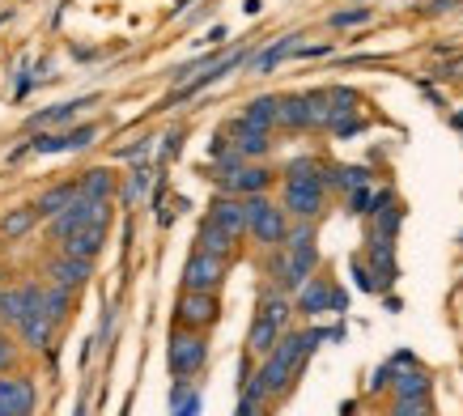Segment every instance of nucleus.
Returning <instances> with one entry per match:
<instances>
[{
	"label": "nucleus",
	"instance_id": "1",
	"mask_svg": "<svg viewBox=\"0 0 463 416\" xmlns=\"http://www.w3.org/2000/svg\"><path fill=\"white\" fill-rule=\"evenodd\" d=\"M327 332H315V327H307V332H285L281 345L272 348L264 361H260V383L268 387V395L277 400V395H285V391L298 383V374H302V365H307V357L315 353V345H319Z\"/></svg>",
	"mask_w": 463,
	"mask_h": 416
},
{
	"label": "nucleus",
	"instance_id": "2",
	"mask_svg": "<svg viewBox=\"0 0 463 416\" xmlns=\"http://www.w3.org/2000/svg\"><path fill=\"white\" fill-rule=\"evenodd\" d=\"M294 217L285 213V204L268 200V195H247V238L264 251H281L289 238Z\"/></svg>",
	"mask_w": 463,
	"mask_h": 416
},
{
	"label": "nucleus",
	"instance_id": "3",
	"mask_svg": "<svg viewBox=\"0 0 463 416\" xmlns=\"http://www.w3.org/2000/svg\"><path fill=\"white\" fill-rule=\"evenodd\" d=\"M170 374L175 378H196L209 361V336L204 332H187V327H170Z\"/></svg>",
	"mask_w": 463,
	"mask_h": 416
},
{
	"label": "nucleus",
	"instance_id": "4",
	"mask_svg": "<svg viewBox=\"0 0 463 416\" xmlns=\"http://www.w3.org/2000/svg\"><path fill=\"white\" fill-rule=\"evenodd\" d=\"M281 204L294 222H315L323 213V204H327V170L315 175V179H285Z\"/></svg>",
	"mask_w": 463,
	"mask_h": 416
},
{
	"label": "nucleus",
	"instance_id": "5",
	"mask_svg": "<svg viewBox=\"0 0 463 416\" xmlns=\"http://www.w3.org/2000/svg\"><path fill=\"white\" fill-rule=\"evenodd\" d=\"M222 315V302L217 293H192L183 289L179 302H175V327H187V332H209Z\"/></svg>",
	"mask_w": 463,
	"mask_h": 416
},
{
	"label": "nucleus",
	"instance_id": "6",
	"mask_svg": "<svg viewBox=\"0 0 463 416\" xmlns=\"http://www.w3.org/2000/svg\"><path fill=\"white\" fill-rule=\"evenodd\" d=\"M225 268H230V260H222V255L192 251V255H187V264H183V289L217 293V289H222V280H225Z\"/></svg>",
	"mask_w": 463,
	"mask_h": 416
},
{
	"label": "nucleus",
	"instance_id": "7",
	"mask_svg": "<svg viewBox=\"0 0 463 416\" xmlns=\"http://www.w3.org/2000/svg\"><path fill=\"white\" fill-rule=\"evenodd\" d=\"M217 187H222L225 195H264L268 187H272V170L268 166H251V162H239V166H222L217 175Z\"/></svg>",
	"mask_w": 463,
	"mask_h": 416
},
{
	"label": "nucleus",
	"instance_id": "8",
	"mask_svg": "<svg viewBox=\"0 0 463 416\" xmlns=\"http://www.w3.org/2000/svg\"><path fill=\"white\" fill-rule=\"evenodd\" d=\"M99 222H111V200H77L72 208H64L60 217H52V234L64 242V238H72L77 230H85V225H99Z\"/></svg>",
	"mask_w": 463,
	"mask_h": 416
},
{
	"label": "nucleus",
	"instance_id": "9",
	"mask_svg": "<svg viewBox=\"0 0 463 416\" xmlns=\"http://www.w3.org/2000/svg\"><path fill=\"white\" fill-rule=\"evenodd\" d=\"M298 298V310L307 315V319H315V315H327V310H345V298H340V289L332 285L327 277H310L302 289L294 293Z\"/></svg>",
	"mask_w": 463,
	"mask_h": 416
},
{
	"label": "nucleus",
	"instance_id": "10",
	"mask_svg": "<svg viewBox=\"0 0 463 416\" xmlns=\"http://www.w3.org/2000/svg\"><path fill=\"white\" fill-rule=\"evenodd\" d=\"M39 306H43V285H17V289H5L0 293V323L22 327Z\"/></svg>",
	"mask_w": 463,
	"mask_h": 416
},
{
	"label": "nucleus",
	"instance_id": "11",
	"mask_svg": "<svg viewBox=\"0 0 463 416\" xmlns=\"http://www.w3.org/2000/svg\"><path fill=\"white\" fill-rule=\"evenodd\" d=\"M209 222H217L230 238H247V200L242 195H213V204H209Z\"/></svg>",
	"mask_w": 463,
	"mask_h": 416
},
{
	"label": "nucleus",
	"instance_id": "12",
	"mask_svg": "<svg viewBox=\"0 0 463 416\" xmlns=\"http://www.w3.org/2000/svg\"><path fill=\"white\" fill-rule=\"evenodd\" d=\"M0 408L9 416H30L34 412V387L22 374H0Z\"/></svg>",
	"mask_w": 463,
	"mask_h": 416
},
{
	"label": "nucleus",
	"instance_id": "13",
	"mask_svg": "<svg viewBox=\"0 0 463 416\" xmlns=\"http://www.w3.org/2000/svg\"><path fill=\"white\" fill-rule=\"evenodd\" d=\"M47 277H52V285H60V289H81L85 280L94 277V260H77V255H64V251H60L56 260H52V268H47Z\"/></svg>",
	"mask_w": 463,
	"mask_h": 416
},
{
	"label": "nucleus",
	"instance_id": "14",
	"mask_svg": "<svg viewBox=\"0 0 463 416\" xmlns=\"http://www.w3.org/2000/svg\"><path fill=\"white\" fill-rule=\"evenodd\" d=\"M298 306L289 302V293L277 289V285H264V293H260V306H255V315H264V319H272L281 332H289V319H294Z\"/></svg>",
	"mask_w": 463,
	"mask_h": 416
},
{
	"label": "nucleus",
	"instance_id": "15",
	"mask_svg": "<svg viewBox=\"0 0 463 416\" xmlns=\"http://www.w3.org/2000/svg\"><path fill=\"white\" fill-rule=\"evenodd\" d=\"M107 225H111V222L85 225V230H77L72 238H64V242H60V251H64V255H77V260H94V255L102 251V242H107Z\"/></svg>",
	"mask_w": 463,
	"mask_h": 416
},
{
	"label": "nucleus",
	"instance_id": "16",
	"mask_svg": "<svg viewBox=\"0 0 463 416\" xmlns=\"http://www.w3.org/2000/svg\"><path fill=\"white\" fill-rule=\"evenodd\" d=\"M196 251H209V255H222V260H234V255H239V238H230L222 225L204 217L200 230H196Z\"/></svg>",
	"mask_w": 463,
	"mask_h": 416
},
{
	"label": "nucleus",
	"instance_id": "17",
	"mask_svg": "<svg viewBox=\"0 0 463 416\" xmlns=\"http://www.w3.org/2000/svg\"><path fill=\"white\" fill-rule=\"evenodd\" d=\"M400 374H392V391L395 400H421V395H430V374H425L421 365H408V357H400Z\"/></svg>",
	"mask_w": 463,
	"mask_h": 416
},
{
	"label": "nucleus",
	"instance_id": "18",
	"mask_svg": "<svg viewBox=\"0 0 463 416\" xmlns=\"http://www.w3.org/2000/svg\"><path fill=\"white\" fill-rule=\"evenodd\" d=\"M281 336H285V332H281V327H277L272 319H264V315H255V319H251V332H247V353L264 361L268 353H272V348L281 345Z\"/></svg>",
	"mask_w": 463,
	"mask_h": 416
},
{
	"label": "nucleus",
	"instance_id": "19",
	"mask_svg": "<svg viewBox=\"0 0 463 416\" xmlns=\"http://www.w3.org/2000/svg\"><path fill=\"white\" fill-rule=\"evenodd\" d=\"M77 200H81V187H77V183H56V187H47V192L39 195L34 208H39V217H60V213L72 208Z\"/></svg>",
	"mask_w": 463,
	"mask_h": 416
},
{
	"label": "nucleus",
	"instance_id": "20",
	"mask_svg": "<svg viewBox=\"0 0 463 416\" xmlns=\"http://www.w3.org/2000/svg\"><path fill=\"white\" fill-rule=\"evenodd\" d=\"M230 145L251 162V157H264L268 153V132H255V128H247L242 119H234V124H230Z\"/></svg>",
	"mask_w": 463,
	"mask_h": 416
},
{
	"label": "nucleus",
	"instance_id": "21",
	"mask_svg": "<svg viewBox=\"0 0 463 416\" xmlns=\"http://www.w3.org/2000/svg\"><path fill=\"white\" fill-rule=\"evenodd\" d=\"M298 47H302V34H285V39H277L272 47H264V52L251 60V69L255 72H272L277 64H281V60L298 56Z\"/></svg>",
	"mask_w": 463,
	"mask_h": 416
},
{
	"label": "nucleus",
	"instance_id": "22",
	"mask_svg": "<svg viewBox=\"0 0 463 416\" xmlns=\"http://www.w3.org/2000/svg\"><path fill=\"white\" fill-rule=\"evenodd\" d=\"M277 107H281V98H255L239 119L247 128H255V132H272L277 128Z\"/></svg>",
	"mask_w": 463,
	"mask_h": 416
},
{
	"label": "nucleus",
	"instance_id": "23",
	"mask_svg": "<svg viewBox=\"0 0 463 416\" xmlns=\"http://www.w3.org/2000/svg\"><path fill=\"white\" fill-rule=\"evenodd\" d=\"M34 222H39V208H34V204L14 208V213H5V217H0V238H5V242H14V238L30 234V230H34Z\"/></svg>",
	"mask_w": 463,
	"mask_h": 416
},
{
	"label": "nucleus",
	"instance_id": "24",
	"mask_svg": "<svg viewBox=\"0 0 463 416\" xmlns=\"http://www.w3.org/2000/svg\"><path fill=\"white\" fill-rule=\"evenodd\" d=\"M77 187H81L85 200H111L115 195V175L111 170H102V166H94V170H85Z\"/></svg>",
	"mask_w": 463,
	"mask_h": 416
},
{
	"label": "nucleus",
	"instance_id": "25",
	"mask_svg": "<svg viewBox=\"0 0 463 416\" xmlns=\"http://www.w3.org/2000/svg\"><path fill=\"white\" fill-rule=\"evenodd\" d=\"M277 124H281V128H310L307 94H289V98H281V107H277Z\"/></svg>",
	"mask_w": 463,
	"mask_h": 416
},
{
	"label": "nucleus",
	"instance_id": "26",
	"mask_svg": "<svg viewBox=\"0 0 463 416\" xmlns=\"http://www.w3.org/2000/svg\"><path fill=\"white\" fill-rule=\"evenodd\" d=\"M69 306H72V289H60V285L43 289V306H39V310H43V315H47L52 323H56V327L69 319Z\"/></svg>",
	"mask_w": 463,
	"mask_h": 416
},
{
	"label": "nucleus",
	"instance_id": "27",
	"mask_svg": "<svg viewBox=\"0 0 463 416\" xmlns=\"http://www.w3.org/2000/svg\"><path fill=\"white\" fill-rule=\"evenodd\" d=\"M52 332H56V323L47 319L43 310H34V315L22 323V336H26L30 348H52Z\"/></svg>",
	"mask_w": 463,
	"mask_h": 416
},
{
	"label": "nucleus",
	"instance_id": "28",
	"mask_svg": "<svg viewBox=\"0 0 463 416\" xmlns=\"http://www.w3.org/2000/svg\"><path fill=\"white\" fill-rule=\"evenodd\" d=\"M90 107V98H77V102H60V107H52V111H43L30 119V128H52V124H64V119H72L77 111H85Z\"/></svg>",
	"mask_w": 463,
	"mask_h": 416
},
{
	"label": "nucleus",
	"instance_id": "29",
	"mask_svg": "<svg viewBox=\"0 0 463 416\" xmlns=\"http://www.w3.org/2000/svg\"><path fill=\"white\" fill-rule=\"evenodd\" d=\"M149 187H154V170H149V166H137L132 175H128L124 200H128V204H137V200H145V195H149Z\"/></svg>",
	"mask_w": 463,
	"mask_h": 416
},
{
	"label": "nucleus",
	"instance_id": "30",
	"mask_svg": "<svg viewBox=\"0 0 463 416\" xmlns=\"http://www.w3.org/2000/svg\"><path fill=\"white\" fill-rule=\"evenodd\" d=\"M387 416H434V400L430 395H421V400H392Z\"/></svg>",
	"mask_w": 463,
	"mask_h": 416
},
{
	"label": "nucleus",
	"instance_id": "31",
	"mask_svg": "<svg viewBox=\"0 0 463 416\" xmlns=\"http://www.w3.org/2000/svg\"><path fill=\"white\" fill-rule=\"evenodd\" d=\"M298 247H315V222H294L289 225L285 251H298Z\"/></svg>",
	"mask_w": 463,
	"mask_h": 416
},
{
	"label": "nucleus",
	"instance_id": "32",
	"mask_svg": "<svg viewBox=\"0 0 463 416\" xmlns=\"http://www.w3.org/2000/svg\"><path fill=\"white\" fill-rule=\"evenodd\" d=\"M370 17H374V14H370L365 5H362V9H340V14H332V26H336V30H345V26H362V22H370Z\"/></svg>",
	"mask_w": 463,
	"mask_h": 416
},
{
	"label": "nucleus",
	"instance_id": "33",
	"mask_svg": "<svg viewBox=\"0 0 463 416\" xmlns=\"http://www.w3.org/2000/svg\"><path fill=\"white\" fill-rule=\"evenodd\" d=\"M9 365H14V345H9V336L0 332V374H5Z\"/></svg>",
	"mask_w": 463,
	"mask_h": 416
},
{
	"label": "nucleus",
	"instance_id": "34",
	"mask_svg": "<svg viewBox=\"0 0 463 416\" xmlns=\"http://www.w3.org/2000/svg\"><path fill=\"white\" fill-rule=\"evenodd\" d=\"M183 149V132H170V137H166V157H170V153H179Z\"/></svg>",
	"mask_w": 463,
	"mask_h": 416
},
{
	"label": "nucleus",
	"instance_id": "35",
	"mask_svg": "<svg viewBox=\"0 0 463 416\" xmlns=\"http://www.w3.org/2000/svg\"><path fill=\"white\" fill-rule=\"evenodd\" d=\"M77 416H85V408H77Z\"/></svg>",
	"mask_w": 463,
	"mask_h": 416
},
{
	"label": "nucleus",
	"instance_id": "36",
	"mask_svg": "<svg viewBox=\"0 0 463 416\" xmlns=\"http://www.w3.org/2000/svg\"><path fill=\"white\" fill-rule=\"evenodd\" d=\"M0 416H9V412H5V408H0Z\"/></svg>",
	"mask_w": 463,
	"mask_h": 416
},
{
	"label": "nucleus",
	"instance_id": "37",
	"mask_svg": "<svg viewBox=\"0 0 463 416\" xmlns=\"http://www.w3.org/2000/svg\"><path fill=\"white\" fill-rule=\"evenodd\" d=\"M0 293H5V289H0Z\"/></svg>",
	"mask_w": 463,
	"mask_h": 416
}]
</instances>
